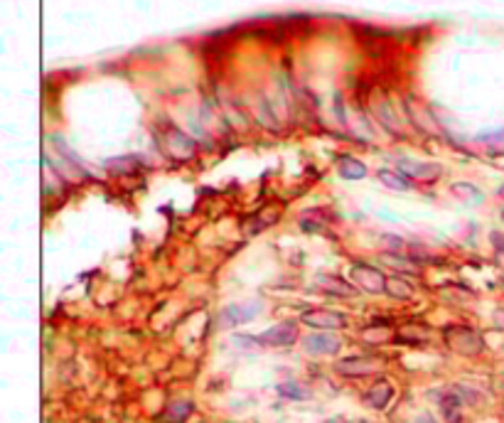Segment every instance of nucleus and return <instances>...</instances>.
I'll list each match as a JSON object with an SVG mask.
<instances>
[{
	"label": "nucleus",
	"instance_id": "17",
	"mask_svg": "<svg viewBox=\"0 0 504 423\" xmlns=\"http://www.w3.org/2000/svg\"><path fill=\"white\" fill-rule=\"evenodd\" d=\"M376 178L381 180V183L386 185V187H391V190H396V192H408L413 185H411V180L406 178L404 173H399V170H379L376 173Z\"/></svg>",
	"mask_w": 504,
	"mask_h": 423
},
{
	"label": "nucleus",
	"instance_id": "21",
	"mask_svg": "<svg viewBox=\"0 0 504 423\" xmlns=\"http://www.w3.org/2000/svg\"><path fill=\"white\" fill-rule=\"evenodd\" d=\"M231 345L239 347V350H254V347H261L259 337H254V334H231Z\"/></svg>",
	"mask_w": 504,
	"mask_h": 423
},
{
	"label": "nucleus",
	"instance_id": "1",
	"mask_svg": "<svg viewBox=\"0 0 504 423\" xmlns=\"http://www.w3.org/2000/svg\"><path fill=\"white\" fill-rule=\"evenodd\" d=\"M445 345L463 357H475L484 350L482 334L475 328H468V325H450V328H445Z\"/></svg>",
	"mask_w": 504,
	"mask_h": 423
},
{
	"label": "nucleus",
	"instance_id": "25",
	"mask_svg": "<svg viewBox=\"0 0 504 423\" xmlns=\"http://www.w3.org/2000/svg\"><path fill=\"white\" fill-rule=\"evenodd\" d=\"M499 197H504V185H502V187H499Z\"/></svg>",
	"mask_w": 504,
	"mask_h": 423
},
{
	"label": "nucleus",
	"instance_id": "22",
	"mask_svg": "<svg viewBox=\"0 0 504 423\" xmlns=\"http://www.w3.org/2000/svg\"><path fill=\"white\" fill-rule=\"evenodd\" d=\"M494 325H497L499 330H504V308H499L497 313H494Z\"/></svg>",
	"mask_w": 504,
	"mask_h": 423
},
{
	"label": "nucleus",
	"instance_id": "26",
	"mask_svg": "<svg viewBox=\"0 0 504 423\" xmlns=\"http://www.w3.org/2000/svg\"><path fill=\"white\" fill-rule=\"evenodd\" d=\"M502 220H504V207H502Z\"/></svg>",
	"mask_w": 504,
	"mask_h": 423
},
{
	"label": "nucleus",
	"instance_id": "2",
	"mask_svg": "<svg viewBox=\"0 0 504 423\" xmlns=\"http://www.w3.org/2000/svg\"><path fill=\"white\" fill-rule=\"evenodd\" d=\"M349 281H352L359 291L369 293V295H381V293H386L389 278H386V273H381L376 266H372V263L357 261L349 266Z\"/></svg>",
	"mask_w": 504,
	"mask_h": 423
},
{
	"label": "nucleus",
	"instance_id": "24",
	"mask_svg": "<svg viewBox=\"0 0 504 423\" xmlns=\"http://www.w3.org/2000/svg\"><path fill=\"white\" fill-rule=\"evenodd\" d=\"M328 423H347V421H344V418H330Z\"/></svg>",
	"mask_w": 504,
	"mask_h": 423
},
{
	"label": "nucleus",
	"instance_id": "3",
	"mask_svg": "<svg viewBox=\"0 0 504 423\" xmlns=\"http://www.w3.org/2000/svg\"><path fill=\"white\" fill-rule=\"evenodd\" d=\"M266 303L264 298H251V300H244V303H231L227 305V308H222V313H219V325L227 330L231 328H239V325H246L251 323V320H256L261 313H264Z\"/></svg>",
	"mask_w": 504,
	"mask_h": 423
},
{
	"label": "nucleus",
	"instance_id": "4",
	"mask_svg": "<svg viewBox=\"0 0 504 423\" xmlns=\"http://www.w3.org/2000/svg\"><path fill=\"white\" fill-rule=\"evenodd\" d=\"M300 323L315 330H342L347 328V315L330 308H310L300 315Z\"/></svg>",
	"mask_w": 504,
	"mask_h": 423
},
{
	"label": "nucleus",
	"instance_id": "19",
	"mask_svg": "<svg viewBox=\"0 0 504 423\" xmlns=\"http://www.w3.org/2000/svg\"><path fill=\"white\" fill-rule=\"evenodd\" d=\"M276 392L281 394L283 399H293V401H305V399H310V392H307L305 387H300L298 382H283V384H278Z\"/></svg>",
	"mask_w": 504,
	"mask_h": 423
},
{
	"label": "nucleus",
	"instance_id": "18",
	"mask_svg": "<svg viewBox=\"0 0 504 423\" xmlns=\"http://www.w3.org/2000/svg\"><path fill=\"white\" fill-rule=\"evenodd\" d=\"M452 194H457V197L463 199V202H468V204H482L484 202L482 190L475 187V185H470V183H452Z\"/></svg>",
	"mask_w": 504,
	"mask_h": 423
},
{
	"label": "nucleus",
	"instance_id": "23",
	"mask_svg": "<svg viewBox=\"0 0 504 423\" xmlns=\"http://www.w3.org/2000/svg\"><path fill=\"white\" fill-rule=\"evenodd\" d=\"M416 423H436V421H433V418L431 416H421V418H418V421Z\"/></svg>",
	"mask_w": 504,
	"mask_h": 423
},
{
	"label": "nucleus",
	"instance_id": "20",
	"mask_svg": "<svg viewBox=\"0 0 504 423\" xmlns=\"http://www.w3.org/2000/svg\"><path fill=\"white\" fill-rule=\"evenodd\" d=\"M386 291H389V295H396V298H401V300H406V298H411L413 295V286H411L406 278H401V276H394V278H389V283H386Z\"/></svg>",
	"mask_w": 504,
	"mask_h": 423
},
{
	"label": "nucleus",
	"instance_id": "15",
	"mask_svg": "<svg viewBox=\"0 0 504 423\" xmlns=\"http://www.w3.org/2000/svg\"><path fill=\"white\" fill-rule=\"evenodd\" d=\"M194 411V403L188 401V399H177V401H170L162 411V421L167 423H185L190 418V413Z\"/></svg>",
	"mask_w": 504,
	"mask_h": 423
},
{
	"label": "nucleus",
	"instance_id": "7",
	"mask_svg": "<svg viewBox=\"0 0 504 423\" xmlns=\"http://www.w3.org/2000/svg\"><path fill=\"white\" fill-rule=\"evenodd\" d=\"M381 369V360L374 357H344L335 362V371L342 376H369Z\"/></svg>",
	"mask_w": 504,
	"mask_h": 423
},
{
	"label": "nucleus",
	"instance_id": "10",
	"mask_svg": "<svg viewBox=\"0 0 504 423\" xmlns=\"http://www.w3.org/2000/svg\"><path fill=\"white\" fill-rule=\"evenodd\" d=\"M381 263L391 266L396 273H399V276H418V273H421L418 261L413 256H408V254H394V251H386V254H381Z\"/></svg>",
	"mask_w": 504,
	"mask_h": 423
},
{
	"label": "nucleus",
	"instance_id": "6",
	"mask_svg": "<svg viewBox=\"0 0 504 423\" xmlns=\"http://www.w3.org/2000/svg\"><path fill=\"white\" fill-rule=\"evenodd\" d=\"M396 170L404 173L408 180H423V183L438 180L443 175V165H438V162H423V160H416V157H401V160L396 162Z\"/></svg>",
	"mask_w": 504,
	"mask_h": 423
},
{
	"label": "nucleus",
	"instance_id": "8",
	"mask_svg": "<svg viewBox=\"0 0 504 423\" xmlns=\"http://www.w3.org/2000/svg\"><path fill=\"white\" fill-rule=\"evenodd\" d=\"M339 347H342V340L330 332H312L303 340V350L307 355H337Z\"/></svg>",
	"mask_w": 504,
	"mask_h": 423
},
{
	"label": "nucleus",
	"instance_id": "12",
	"mask_svg": "<svg viewBox=\"0 0 504 423\" xmlns=\"http://www.w3.org/2000/svg\"><path fill=\"white\" fill-rule=\"evenodd\" d=\"M438 403H441L443 418H445L448 423H460V421H463V413H460V408H463L465 399L460 397V392H457V389L443 394V397L438 399Z\"/></svg>",
	"mask_w": 504,
	"mask_h": 423
},
{
	"label": "nucleus",
	"instance_id": "16",
	"mask_svg": "<svg viewBox=\"0 0 504 423\" xmlns=\"http://www.w3.org/2000/svg\"><path fill=\"white\" fill-rule=\"evenodd\" d=\"M141 165H143V160L135 155H121V157L106 160V170H109L111 175H133Z\"/></svg>",
	"mask_w": 504,
	"mask_h": 423
},
{
	"label": "nucleus",
	"instance_id": "13",
	"mask_svg": "<svg viewBox=\"0 0 504 423\" xmlns=\"http://www.w3.org/2000/svg\"><path fill=\"white\" fill-rule=\"evenodd\" d=\"M364 399H367V403H369L372 408L381 411V408L389 406V401L394 399V387H391L389 382H384V379H381V382H376L374 387L367 392V397H364Z\"/></svg>",
	"mask_w": 504,
	"mask_h": 423
},
{
	"label": "nucleus",
	"instance_id": "5",
	"mask_svg": "<svg viewBox=\"0 0 504 423\" xmlns=\"http://www.w3.org/2000/svg\"><path fill=\"white\" fill-rule=\"evenodd\" d=\"M298 340V323L293 320H283V323H276L273 328L264 330L259 334V342L264 347H291L296 345Z\"/></svg>",
	"mask_w": 504,
	"mask_h": 423
},
{
	"label": "nucleus",
	"instance_id": "11",
	"mask_svg": "<svg viewBox=\"0 0 504 423\" xmlns=\"http://www.w3.org/2000/svg\"><path fill=\"white\" fill-rule=\"evenodd\" d=\"M162 141H165L167 151L172 153V155H180V157H190L194 155V143L192 138H188L185 133L180 131V128H170V131L162 136Z\"/></svg>",
	"mask_w": 504,
	"mask_h": 423
},
{
	"label": "nucleus",
	"instance_id": "14",
	"mask_svg": "<svg viewBox=\"0 0 504 423\" xmlns=\"http://www.w3.org/2000/svg\"><path fill=\"white\" fill-rule=\"evenodd\" d=\"M337 170L344 180H364L367 175H369L367 165H364L362 160H357V157H352V155H339Z\"/></svg>",
	"mask_w": 504,
	"mask_h": 423
},
{
	"label": "nucleus",
	"instance_id": "9",
	"mask_svg": "<svg viewBox=\"0 0 504 423\" xmlns=\"http://www.w3.org/2000/svg\"><path fill=\"white\" fill-rule=\"evenodd\" d=\"M315 286L325 293V295H337V298H349V295H357V286L347 283L342 278H335L330 273H320L315 278Z\"/></svg>",
	"mask_w": 504,
	"mask_h": 423
}]
</instances>
